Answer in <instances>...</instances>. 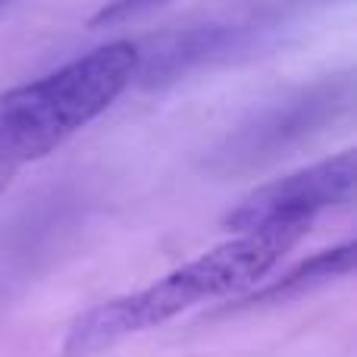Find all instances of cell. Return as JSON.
Returning <instances> with one entry per match:
<instances>
[{
	"label": "cell",
	"instance_id": "6da1fadb",
	"mask_svg": "<svg viewBox=\"0 0 357 357\" xmlns=\"http://www.w3.org/2000/svg\"><path fill=\"white\" fill-rule=\"evenodd\" d=\"M307 232L310 222H285L260 232H241L144 289L85 310L73 320L63 339V357H94L132 335L176 320L195 304L254 289L276 270L291 248L307 238Z\"/></svg>",
	"mask_w": 357,
	"mask_h": 357
},
{
	"label": "cell",
	"instance_id": "7a4b0ae2",
	"mask_svg": "<svg viewBox=\"0 0 357 357\" xmlns=\"http://www.w3.org/2000/svg\"><path fill=\"white\" fill-rule=\"evenodd\" d=\"M138 66V44L119 38L41 79L0 91V195L25 167L50 157L104 116L132 85Z\"/></svg>",
	"mask_w": 357,
	"mask_h": 357
},
{
	"label": "cell",
	"instance_id": "3957f363",
	"mask_svg": "<svg viewBox=\"0 0 357 357\" xmlns=\"http://www.w3.org/2000/svg\"><path fill=\"white\" fill-rule=\"evenodd\" d=\"M357 185V154L351 148L335 157L295 169L254 188L226 213L229 232H260L285 222H314L323 210L351 201Z\"/></svg>",
	"mask_w": 357,
	"mask_h": 357
},
{
	"label": "cell",
	"instance_id": "277c9868",
	"mask_svg": "<svg viewBox=\"0 0 357 357\" xmlns=\"http://www.w3.org/2000/svg\"><path fill=\"white\" fill-rule=\"evenodd\" d=\"M357 264V245L345 241L339 248H329L320 251L314 257L301 260L298 266H291L289 273H282L279 279H273L270 285L251 291L248 298H241V307H257V304H282V301H295V298L307 295L314 289L335 282V279H345L354 273Z\"/></svg>",
	"mask_w": 357,
	"mask_h": 357
},
{
	"label": "cell",
	"instance_id": "5b68a950",
	"mask_svg": "<svg viewBox=\"0 0 357 357\" xmlns=\"http://www.w3.org/2000/svg\"><path fill=\"white\" fill-rule=\"evenodd\" d=\"M163 3H173V0H104L98 6L91 19H88V29H107V25H119L126 19H135L142 13L154 10V6Z\"/></svg>",
	"mask_w": 357,
	"mask_h": 357
}]
</instances>
